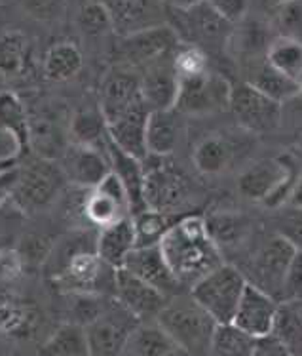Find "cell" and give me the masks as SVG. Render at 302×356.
Here are the masks:
<instances>
[{
  "label": "cell",
  "instance_id": "obj_35",
  "mask_svg": "<svg viewBox=\"0 0 302 356\" xmlns=\"http://www.w3.org/2000/svg\"><path fill=\"white\" fill-rule=\"evenodd\" d=\"M29 61V42L19 31H4L0 35V76L14 79L25 71Z\"/></svg>",
  "mask_w": 302,
  "mask_h": 356
},
{
  "label": "cell",
  "instance_id": "obj_27",
  "mask_svg": "<svg viewBox=\"0 0 302 356\" xmlns=\"http://www.w3.org/2000/svg\"><path fill=\"white\" fill-rule=\"evenodd\" d=\"M0 134L14 141L15 154L29 149V111L12 92H0Z\"/></svg>",
  "mask_w": 302,
  "mask_h": 356
},
{
  "label": "cell",
  "instance_id": "obj_39",
  "mask_svg": "<svg viewBox=\"0 0 302 356\" xmlns=\"http://www.w3.org/2000/svg\"><path fill=\"white\" fill-rule=\"evenodd\" d=\"M74 22L78 31L87 38L105 37L112 33L110 27V15H108L105 2H84L74 10Z\"/></svg>",
  "mask_w": 302,
  "mask_h": 356
},
{
  "label": "cell",
  "instance_id": "obj_23",
  "mask_svg": "<svg viewBox=\"0 0 302 356\" xmlns=\"http://www.w3.org/2000/svg\"><path fill=\"white\" fill-rule=\"evenodd\" d=\"M173 58V56H171ZM171 58L162 59L154 65L143 69L141 80V95L151 111L175 109L179 95V79L173 69Z\"/></svg>",
  "mask_w": 302,
  "mask_h": 356
},
{
  "label": "cell",
  "instance_id": "obj_49",
  "mask_svg": "<svg viewBox=\"0 0 302 356\" xmlns=\"http://www.w3.org/2000/svg\"><path fill=\"white\" fill-rule=\"evenodd\" d=\"M251 356H291V355H289L287 350H285V347H283L278 339H274L272 335H267V337H260V339H257Z\"/></svg>",
  "mask_w": 302,
  "mask_h": 356
},
{
  "label": "cell",
  "instance_id": "obj_45",
  "mask_svg": "<svg viewBox=\"0 0 302 356\" xmlns=\"http://www.w3.org/2000/svg\"><path fill=\"white\" fill-rule=\"evenodd\" d=\"M278 234L295 250H302V208H293L285 216H281Z\"/></svg>",
  "mask_w": 302,
  "mask_h": 356
},
{
  "label": "cell",
  "instance_id": "obj_38",
  "mask_svg": "<svg viewBox=\"0 0 302 356\" xmlns=\"http://www.w3.org/2000/svg\"><path fill=\"white\" fill-rule=\"evenodd\" d=\"M131 219H133V227H135L137 248L158 246L169 231V227L175 223L166 213L149 210V208L133 213Z\"/></svg>",
  "mask_w": 302,
  "mask_h": 356
},
{
  "label": "cell",
  "instance_id": "obj_37",
  "mask_svg": "<svg viewBox=\"0 0 302 356\" xmlns=\"http://www.w3.org/2000/svg\"><path fill=\"white\" fill-rule=\"evenodd\" d=\"M36 326V309L29 303L0 298V334L25 335Z\"/></svg>",
  "mask_w": 302,
  "mask_h": 356
},
{
  "label": "cell",
  "instance_id": "obj_40",
  "mask_svg": "<svg viewBox=\"0 0 302 356\" xmlns=\"http://www.w3.org/2000/svg\"><path fill=\"white\" fill-rule=\"evenodd\" d=\"M56 248V240L44 233H25L17 240V254L22 257L25 269L42 267L50 261L51 252Z\"/></svg>",
  "mask_w": 302,
  "mask_h": 356
},
{
  "label": "cell",
  "instance_id": "obj_19",
  "mask_svg": "<svg viewBox=\"0 0 302 356\" xmlns=\"http://www.w3.org/2000/svg\"><path fill=\"white\" fill-rule=\"evenodd\" d=\"M278 309H280V303L272 296H268L267 291H262L253 284H247L232 324L244 334L260 339L272 334Z\"/></svg>",
  "mask_w": 302,
  "mask_h": 356
},
{
  "label": "cell",
  "instance_id": "obj_33",
  "mask_svg": "<svg viewBox=\"0 0 302 356\" xmlns=\"http://www.w3.org/2000/svg\"><path fill=\"white\" fill-rule=\"evenodd\" d=\"M36 356H92L87 349L84 327L72 322L59 326L44 341Z\"/></svg>",
  "mask_w": 302,
  "mask_h": 356
},
{
  "label": "cell",
  "instance_id": "obj_41",
  "mask_svg": "<svg viewBox=\"0 0 302 356\" xmlns=\"http://www.w3.org/2000/svg\"><path fill=\"white\" fill-rule=\"evenodd\" d=\"M173 69L179 80H188L208 73V51L201 50L194 44H183L177 46V50L173 51L171 58Z\"/></svg>",
  "mask_w": 302,
  "mask_h": 356
},
{
  "label": "cell",
  "instance_id": "obj_10",
  "mask_svg": "<svg viewBox=\"0 0 302 356\" xmlns=\"http://www.w3.org/2000/svg\"><path fill=\"white\" fill-rule=\"evenodd\" d=\"M228 109L242 128L255 134L276 130L281 118L280 103L260 94L249 82H240L236 86H230Z\"/></svg>",
  "mask_w": 302,
  "mask_h": 356
},
{
  "label": "cell",
  "instance_id": "obj_3",
  "mask_svg": "<svg viewBox=\"0 0 302 356\" xmlns=\"http://www.w3.org/2000/svg\"><path fill=\"white\" fill-rule=\"evenodd\" d=\"M65 175L58 162L35 156L19 166L17 183L10 202L25 216H35L48 210L65 189Z\"/></svg>",
  "mask_w": 302,
  "mask_h": 356
},
{
  "label": "cell",
  "instance_id": "obj_20",
  "mask_svg": "<svg viewBox=\"0 0 302 356\" xmlns=\"http://www.w3.org/2000/svg\"><path fill=\"white\" fill-rule=\"evenodd\" d=\"M122 269L128 270L139 280H143L144 284L152 286L154 290H158L166 298L167 293H173L181 286L177 278L173 277L160 244L158 246L135 248L128 255V259L124 261Z\"/></svg>",
  "mask_w": 302,
  "mask_h": 356
},
{
  "label": "cell",
  "instance_id": "obj_26",
  "mask_svg": "<svg viewBox=\"0 0 302 356\" xmlns=\"http://www.w3.org/2000/svg\"><path fill=\"white\" fill-rule=\"evenodd\" d=\"M69 141H71V145L107 151V120L101 113L99 103L82 105L72 113V117L69 118Z\"/></svg>",
  "mask_w": 302,
  "mask_h": 356
},
{
  "label": "cell",
  "instance_id": "obj_9",
  "mask_svg": "<svg viewBox=\"0 0 302 356\" xmlns=\"http://www.w3.org/2000/svg\"><path fill=\"white\" fill-rule=\"evenodd\" d=\"M173 14L181 15V29L187 33V44L198 48H217L232 38L230 23L224 22L211 2H194V4H173Z\"/></svg>",
  "mask_w": 302,
  "mask_h": 356
},
{
  "label": "cell",
  "instance_id": "obj_30",
  "mask_svg": "<svg viewBox=\"0 0 302 356\" xmlns=\"http://www.w3.org/2000/svg\"><path fill=\"white\" fill-rule=\"evenodd\" d=\"M181 350L158 324H139L122 355L128 356H177Z\"/></svg>",
  "mask_w": 302,
  "mask_h": 356
},
{
  "label": "cell",
  "instance_id": "obj_31",
  "mask_svg": "<svg viewBox=\"0 0 302 356\" xmlns=\"http://www.w3.org/2000/svg\"><path fill=\"white\" fill-rule=\"evenodd\" d=\"M270 335L278 339L291 356H302V303H280Z\"/></svg>",
  "mask_w": 302,
  "mask_h": 356
},
{
  "label": "cell",
  "instance_id": "obj_12",
  "mask_svg": "<svg viewBox=\"0 0 302 356\" xmlns=\"http://www.w3.org/2000/svg\"><path fill=\"white\" fill-rule=\"evenodd\" d=\"M84 218L90 225L105 229L131 218V202L128 191L115 174L105 177L103 181L86 193L84 200Z\"/></svg>",
  "mask_w": 302,
  "mask_h": 356
},
{
  "label": "cell",
  "instance_id": "obj_17",
  "mask_svg": "<svg viewBox=\"0 0 302 356\" xmlns=\"http://www.w3.org/2000/svg\"><path fill=\"white\" fill-rule=\"evenodd\" d=\"M69 145V120L65 122L58 111L38 107L29 113V147L38 159L58 162Z\"/></svg>",
  "mask_w": 302,
  "mask_h": 356
},
{
  "label": "cell",
  "instance_id": "obj_15",
  "mask_svg": "<svg viewBox=\"0 0 302 356\" xmlns=\"http://www.w3.org/2000/svg\"><path fill=\"white\" fill-rule=\"evenodd\" d=\"M58 164L65 175L67 185L80 191H92L112 174L107 151L92 147L69 145Z\"/></svg>",
  "mask_w": 302,
  "mask_h": 356
},
{
  "label": "cell",
  "instance_id": "obj_13",
  "mask_svg": "<svg viewBox=\"0 0 302 356\" xmlns=\"http://www.w3.org/2000/svg\"><path fill=\"white\" fill-rule=\"evenodd\" d=\"M228 99H230V84L223 76L208 71L194 79L179 80V95H177L175 111L188 115H205L211 111L228 107Z\"/></svg>",
  "mask_w": 302,
  "mask_h": 356
},
{
  "label": "cell",
  "instance_id": "obj_18",
  "mask_svg": "<svg viewBox=\"0 0 302 356\" xmlns=\"http://www.w3.org/2000/svg\"><path fill=\"white\" fill-rule=\"evenodd\" d=\"M99 109L108 122L124 113L144 103L141 95V80L131 69H115L105 76L101 84Z\"/></svg>",
  "mask_w": 302,
  "mask_h": 356
},
{
  "label": "cell",
  "instance_id": "obj_51",
  "mask_svg": "<svg viewBox=\"0 0 302 356\" xmlns=\"http://www.w3.org/2000/svg\"><path fill=\"white\" fill-rule=\"evenodd\" d=\"M15 166H17V156H14V154H0V174Z\"/></svg>",
  "mask_w": 302,
  "mask_h": 356
},
{
  "label": "cell",
  "instance_id": "obj_22",
  "mask_svg": "<svg viewBox=\"0 0 302 356\" xmlns=\"http://www.w3.org/2000/svg\"><path fill=\"white\" fill-rule=\"evenodd\" d=\"M149 115H151V109L146 107V103H141L115 118L112 122L107 124L108 141L122 153L130 154L137 160H144L146 159L144 134H146Z\"/></svg>",
  "mask_w": 302,
  "mask_h": 356
},
{
  "label": "cell",
  "instance_id": "obj_46",
  "mask_svg": "<svg viewBox=\"0 0 302 356\" xmlns=\"http://www.w3.org/2000/svg\"><path fill=\"white\" fill-rule=\"evenodd\" d=\"M22 8L33 19L44 23L58 22L61 19V15L67 14V6L61 2H27Z\"/></svg>",
  "mask_w": 302,
  "mask_h": 356
},
{
  "label": "cell",
  "instance_id": "obj_47",
  "mask_svg": "<svg viewBox=\"0 0 302 356\" xmlns=\"http://www.w3.org/2000/svg\"><path fill=\"white\" fill-rule=\"evenodd\" d=\"M25 270L22 257L15 248H8L0 252V282H14Z\"/></svg>",
  "mask_w": 302,
  "mask_h": 356
},
{
  "label": "cell",
  "instance_id": "obj_29",
  "mask_svg": "<svg viewBox=\"0 0 302 356\" xmlns=\"http://www.w3.org/2000/svg\"><path fill=\"white\" fill-rule=\"evenodd\" d=\"M84 65V56L78 46L71 40L51 44L44 56V76L50 82H67L80 73Z\"/></svg>",
  "mask_w": 302,
  "mask_h": 356
},
{
  "label": "cell",
  "instance_id": "obj_8",
  "mask_svg": "<svg viewBox=\"0 0 302 356\" xmlns=\"http://www.w3.org/2000/svg\"><path fill=\"white\" fill-rule=\"evenodd\" d=\"M141 320L124 309L118 301L105 307L97 318L84 327L90 355L92 356H122Z\"/></svg>",
  "mask_w": 302,
  "mask_h": 356
},
{
  "label": "cell",
  "instance_id": "obj_1",
  "mask_svg": "<svg viewBox=\"0 0 302 356\" xmlns=\"http://www.w3.org/2000/svg\"><path fill=\"white\" fill-rule=\"evenodd\" d=\"M173 277L190 288L211 270L223 265V254L217 246L200 216L175 219L166 236L160 242Z\"/></svg>",
  "mask_w": 302,
  "mask_h": 356
},
{
  "label": "cell",
  "instance_id": "obj_42",
  "mask_svg": "<svg viewBox=\"0 0 302 356\" xmlns=\"http://www.w3.org/2000/svg\"><path fill=\"white\" fill-rule=\"evenodd\" d=\"M203 219H205L209 234H211L213 242L219 246V250L244 238V219L236 218L234 213H211L209 218Z\"/></svg>",
  "mask_w": 302,
  "mask_h": 356
},
{
  "label": "cell",
  "instance_id": "obj_24",
  "mask_svg": "<svg viewBox=\"0 0 302 356\" xmlns=\"http://www.w3.org/2000/svg\"><path fill=\"white\" fill-rule=\"evenodd\" d=\"M137 248L133 219H122L115 225L99 229L95 236V254L110 269H122L128 255Z\"/></svg>",
  "mask_w": 302,
  "mask_h": 356
},
{
  "label": "cell",
  "instance_id": "obj_53",
  "mask_svg": "<svg viewBox=\"0 0 302 356\" xmlns=\"http://www.w3.org/2000/svg\"><path fill=\"white\" fill-rule=\"evenodd\" d=\"M291 202L295 208H302V177L296 183L295 191H293V197H291Z\"/></svg>",
  "mask_w": 302,
  "mask_h": 356
},
{
  "label": "cell",
  "instance_id": "obj_32",
  "mask_svg": "<svg viewBox=\"0 0 302 356\" xmlns=\"http://www.w3.org/2000/svg\"><path fill=\"white\" fill-rule=\"evenodd\" d=\"M265 59L268 63L302 86V42L295 38L274 37Z\"/></svg>",
  "mask_w": 302,
  "mask_h": 356
},
{
  "label": "cell",
  "instance_id": "obj_36",
  "mask_svg": "<svg viewBox=\"0 0 302 356\" xmlns=\"http://www.w3.org/2000/svg\"><path fill=\"white\" fill-rule=\"evenodd\" d=\"M255 343V337L244 334L234 324H223L215 327L208 356H251Z\"/></svg>",
  "mask_w": 302,
  "mask_h": 356
},
{
  "label": "cell",
  "instance_id": "obj_52",
  "mask_svg": "<svg viewBox=\"0 0 302 356\" xmlns=\"http://www.w3.org/2000/svg\"><path fill=\"white\" fill-rule=\"evenodd\" d=\"M10 246V231H8V225H2L0 223V252L2 250H8Z\"/></svg>",
  "mask_w": 302,
  "mask_h": 356
},
{
  "label": "cell",
  "instance_id": "obj_5",
  "mask_svg": "<svg viewBox=\"0 0 302 356\" xmlns=\"http://www.w3.org/2000/svg\"><path fill=\"white\" fill-rule=\"evenodd\" d=\"M299 179L293 160L274 159L245 170L237 179V187L244 197L278 208L285 200H291Z\"/></svg>",
  "mask_w": 302,
  "mask_h": 356
},
{
  "label": "cell",
  "instance_id": "obj_14",
  "mask_svg": "<svg viewBox=\"0 0 302 356\" xmlns=\"http://www.w3.org/2000/svg\"><path fill=\"white\" fill-rule=\"evenodd\" d=\"M295 252V248L285 238H281L280 234L272 236L253 257L251 275L255 278L249 280V284L267 291L268 296H272L280 303L281 282Z\"/></svg>",
  "mask_w": 302,
  "mask_h": 356
},
{
  "label": "cell",
  "instance_id": "obj_16",
  "mask_svg": "<svg viewBox=\"0 0 302 356\" xmlns=\"http://www.w3.org/2000/svg\"><path fill=\"white\" fill-rule=\"evenodd\" d=\"M112 33L120 38L169 25V6L160 2H105Z\"/></svg>",
  "mask_w": 302,
  "mask_h": 356
},
{
  "label": "cell",
  "instance_id": "obj_28",
  "mask_svg": "<svg viewBox=\"0 0 302 356\" xmlns=\"http://www.w3.org/2000/svg\"><path fill=\"white\" fill-rule=\"evenodd\" d=\"M245 82H249L253 88L259 90L260 94H265L280 105L289 102V99H295L296 95L302 92L301 84H296L291 79H287L285 74L276 71L267 59L253 63L249 80H245Z\"/></svg>",
  "mask_w": 302,
  "mask_h": 356
},
{
  "label": "cell",
  "instance_id": "obj_25",
  "mask_svg": "<svg viewBox=\"0 0 302 356\" xmlns=\"http://www.w3.org/2000/svg\"><path fill=\"white\" fill-rule=\"evenodd\" d=\"M181 139L179 113L175 109L151 111L146 120V156L167 159L175 153Z\"/></svg>",
  "mask_w": 302,
  "mask_h": 356
},
{
  "label": "cell",
  "instance_id": "obj_48",
  "mask_svg": "<svg viewBox=\"0 0 302 356\" xmlns=\"http://www.w3.org/2000/svg\"><path fill=\"white\" fill-rule=\"evenodd\" d=\"M219 14L223 15L224 22H228L232 27H236L237 23L245 19V15L249 12V6L245 2H211Z\"/></svg>",
  "mask_w": 302,
  "mask_h": 356
},
{
  "label": "cell",
  "instance_id": "obj_43",
  "mask_svg": "<svg viewBox=\"0 0 302 356\" xmlns=\"http://www.w3.org/2000/svg\"><path fill=\"white\" fill-rule=\"evenodd\" d=\"M289 301L302 303V250L295 252L281 282L280 303H289Z\"/></svg>",
  "mask_w": 302,
  "mask_h": 356
},
{
  "label": "cell",
  "instance_id": "obj_2",
  "mask_svg": "<svg viewBox=\"0 0 302 356\" xmlns=\"http://www.w3.org/2000/svg\"><path fill=\"white\" fill-rule=\"evenodd\" d=\"M156 324L171 337L181 353L190 356H208L217 327L215 320L190 296H175L166 301Z\"/></svg>",
  "mask_w": 302,
  "mask_h": 356
},
{
  "label": "cell",
  "instance_id": "obj_6",
  "mask_svg": "<svg viewBox=\"0 0 302 356\" xmlns=\"http://www.w3.org/2000/svg\"><path fill=\"white\" fill-rule=\"evenodd\" d=\"M144 208L171 216L181 210L190 198V181L179 168L166 159L146 156L143 160Z\"/></svg>",
  "mask_w": 302,
  "mask_h": 356
},
{
  "label": "cell",
  "instance_id": "obj_11",
  "mask_svg": "<svg viewBox=\"0 0 302 356\" xmlns=\"http://www.w3.org/2000/svg\"><path fill=\"white\" fill-rule=\"evenodd\" d=\"M179 44L181 38L177 37L175 29L171 25H164V27L144 31L133 37L120 38L118 56L126 69H133V67L146 69L162 59L171 58Z\"/></svg>",
  "mask_w": 302,
  "mask_h": 356
},
{
  "label": "cell",
  "instance_id": "obj_4",
  "mask_svg": "<svg viewBox=\"0 0 302 356\" xmlns=\"http://www.w3.org/2000/svg\"><path fill=\"white\" fill-rule=\"evenodd\" d=\"M247 284L242 270L223 263L190 288V298L215 320L217 326L232 324Z\"/></svg>",
  "mask_w": 302,
  "mask_h": 356
},
{
  "label": "cell",
  "instance_id": "obj_50",
  "mask_svg": "<svg viewBox=\"0 0 302 356\" xmlns=\"http://www.w3.org/2000/svg\"><path fill=\"white\" fill-rule=\"evenodd\" d=\"M17 174H19V166H15L12 168V170L0 174V210H2L4 204L10 202V198H12L15 183H17Z\"/></svg>",
  "mask_w": 302,
  "mask_h": 356
},
{
  "label": "cell",
  "instance_id": "obj_34",
  "mask_svg": "<svg viewBox=\"0 0 302 356\" xmlns=\"http://www.w3.org/2000/svg\"><path fill=\"white\" fill-rule=\"evenodd\" d=\"M194 166L201 174L217 175L224 172L232 160V147L223 136H208L194 147Z\"/></svg>",
  "mask_w": 302,
  "mask_h": 356
},
{
  "label": "cell",
  "instance_id": "obj_44",
  "mask_svg": "<svg viewBox=\"0 0 302 356\" xmlns=\"http://www.w3.org/2000/svg\"><path fill=\"white\" fill-rule=\"evenodd\" d=\"M276 22L280 25L278 37L295 38L302 42V4H280L276 10Z\"/></svg>",
  "mask_w": 302,
  "mask_h": 356
},
{
  "label": "cell",
  "instance_id": "obj_21",
  "mask_svg": "<svg viewBox=\"0 0 302 356\" xmlns=\"http://www.w3.org/2000/svg\"><path fill=\"white\" fill-rule=\"evenodd\" d=\"M115 298L139 320L156 318L167 301L166 296L124 269H118L115 275Z\"/></svg>",
  "mask_w": 302,
  "mask_h": 356
},
{
  "label": "cell",
  "instance_id": "obj_7",
  "mask_svg": "<svg viewBox=\"0 0 302 356\" xmlns=\"http://www.w3.org/2000/svg\"><path fill=\"white\" fill-rule=\"evenodd\" d=\"M115 275L116 270L95 254V248H84L67 255L53 282L72 296H99L108 286L115 291Z\"/></svg>",
  "mask_w": 302,
  "mask_h": 356
}]
</instances>
